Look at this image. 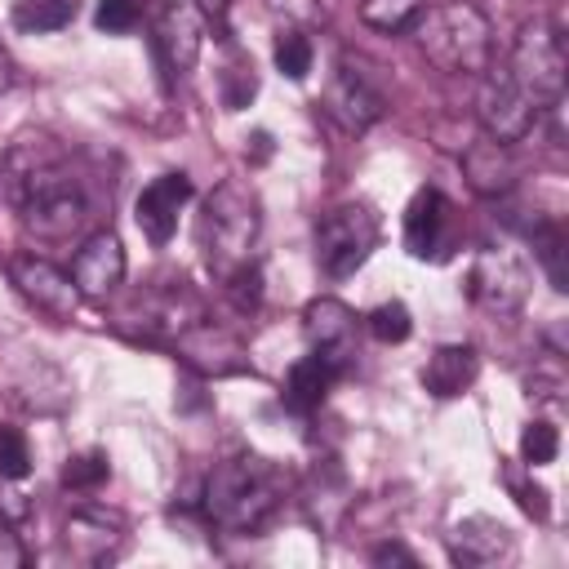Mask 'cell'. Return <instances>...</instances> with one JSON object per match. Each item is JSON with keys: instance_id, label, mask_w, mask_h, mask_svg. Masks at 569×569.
<instances>
[{"instance_id": "cell-17", "label": "cell", "mask_w": 569, "mask_h": 569, "mask_svg": "<svg viewBox=\"0 0 569 569\" xmlns=\"http://www.w3.org/2000/svg\"><path fill=\"white\" fill-rule=\"evenodd\" d=\"M62 542H67V551H71L76 560L98 565V560H111V556L120 551L124 525H120V516H111V511H76V516L67 520V529H62Z\"/></svg>"}, {"instance_id": "cell-3", "label": "cell", "mask_w": 569, "mask_h": 569, "mask_svg": "<svg viewBox=\"0 0 569 569\" xmlns=\"http://www.w3.org/2000/svg\"><path fill=\"white\" fill-rule=\"evenodd\" d=\"M280 507V471L262 458H227L204 485V516L227 533H258Z\"/></svg>"}, {"instance_id": "cell-31", "label": "cell", "mask_w": 569, "mask_h": 569, "mask_svg": "<svg viewBox=\"0 0 569 569\" xmlns=\"http://www.w3.org/2000/svg\"><path fill=\"white\" fill-rule=\"evenodd\" d=\"M22 565H27V551L13 533V520L0 511V569H22Z\"/></svg>"}, {"instance_id": "cell-11", "label": "cell", "mask_w": 569, "mask_h": 569, "mask_svg": "<svg viewBox=\"0 0 569 569\" xmlns=\"http://www.w3.org/2000/svg\"><path fill=\"white\" fill-rule=\"evenodd\" d=\"M191 200V178L187 173H160L142 187L138 204H133V218H138V231L151 240V244H169L173 231H178V218Z\"/></svg>"}, {"instance_id": "cell-2", "label": "cell", "mask_w": 569, "mask_h": 569, "mask_svg": "<svg viewBox=\"0 0 569 569\" xmlns=\"http://www.w3.org/2000/svg\"><path fill=\"white\" fill-rule=\"evenodd\" d=\"M258 231H262L258 196H253L244 182H218V187L209 191V200L200 204V227H196L204 267H209L218 280L236 276L240 267L253 262Z\"/></svg>"}, {"instance_id": "cell-28", "label": "cell", "mask_w": 569, "mask_h": 569, "mask_svg": "<svg viewBox=\"0 0 569 569\" xmlns=\"http://www.w3.org/2000/svg\"><path fill=\"white\" fill-rule=\"evenodd\" d=\"M533 253H538L542 271L551 276V284L565 289V231L556 222H547V227L533 231Z\"/></svg>"}, {"instance_id": "cell-29", "label": "cell", "mask_w": 569, "mask_h": 569, "mask_svg": "<svg viewBox=\"0 0 569 569\" xmlns=\"http://www.w3.org/2000/svg\"><path fill=\"white\" fill-rule=\"evenodd\" d=\"M31 471V445L18 427H4L0 422V476L4 480H27Z\"/></svg>"}, {"instance_id": "cell-21", "label": "cell", "mask_w": 569, "mask_h": 569, "mask_svg": "<svg viewBox=\"0 0 569 569\" xmlns=\"http://www.w3.org/2000/svg\"><path fill=\"white\" fill-rule=\"evenodd\" d=\"M18 31H62L76 18V0H13Z\"/></svg>"}, {"instance_id": "cell-27", "label": "cell", "mask_w": 569, "mask_h": 569, "mask_svg": "<svg viewBox=\"0 0 569 569\" xmlns=\"http://www.w3.org/2000/svg\"><path fill=\"white\" fill-rule=\"evenodd\" d=\"M365 325H369V333L378 342H405L413 333V320H409V307L405 302H378Z\"/></svg>"}, {"instance_id": "cell-18", "label": "cell", "mask_w": 569, "mask_h": 569, "mask_svg": "<svg viewBox=\"0 0 569 569\" xmlns=\"http://www.w3.org/2000/svg\"><path fill=\"white\" fill-rule=\"evenodd\" d=\"M476 373H480L476 347H467V342H445V347H436V351L427 356V365H422V387H427L431 396H440V400H453V396H462V391L476 382Z\"/></svg>"}, {"instance_id": "cell-34", "label": "cell", "mask_w": 569, "mask_h": 569, "mask_svg": "<svg viewBox=\"0 0 569 569\" xmlns=\"http://www.w3.org/2000/svg\"><path fill=\"white\" fill-rule=\"evenodd\" d=\"M196 9H200L209 22H218V27H222V18H227V0H196Z\"/></svg>"}, {"instance_id": "cell-23", "label": "cell", "mask_w": 569, "mask_h": 569, "mask_svg": "<svg viewBox=\"0 0 569 569\" xmlns=\"http://www.w3.org/2000/svg\"><path fill=\"white\" fill-rule=\"evenodd\" d=\"M111 476V458L102 449H84V453H71L67 467H62V485L76 489V493H89L98 485H107Z\"/></svg>"}, {"instance_id": "cell-13", "label": "cell", "mask_w": 569, "mask_h": 569, "mask_svg": "<svg viewBox=\"0 0 569 569\" xmlns=\"http://www.w3.org/2000/svg\"><path fill=\"white\" fill-rule=\"evenodd\" d=\"M511 556V529L493 516H467L449 529V560L462 569H485Z\"/></svg>"}, {"instance_id": "cell-7", "label": "cell", "mask_w": 569, "mask_h": 569, "mask_svg": "<svg viewBox=\"0 0 569 569\" xmlns=\"http://www.w3.org/2000/svg\"><path fill=\"white\" fill-rule=\"evenodd\" d=\"M378 244V218L369 204H338L316 222V262L329 280H347L369 262Z\"/></svg>"}, {"instance_id": "cell-10", "label": "cell", "mask_w": 569, "mask_h": 569, "mask_svg": "<svg viewBox=\"0 0 569 569\" xmlns=\"http://www.w3.org/2000/svg\"><path fill=\"white\" fill-rule=\"evenodd\" d=\"M151 53H156V62L169 80L191 71V62L200 53V22L187 4L164 0V4L151 9Z\"/></svg>"}, {"instance_id": "cell-30", "label": "cell", "mask_w": 569, "mask_h": 569, "mask_svg": "<svg viewBox=\"0 0 569 569\" xmlns=\"http://www.w3.org/2000/svg\"><path fill=\"white\" fill-rule=\"evenodd\" d=\"M93 22H98V31H107V36H129V31L142 22V9H138L133 0H98Z\"/></svg>"}, {"instance_id": "cell-14", "label": "cell", "mask_w": 569, "mask_h": 569, "mask_svg": "<svg viewBox=\"0 0 569 569\" xmlns=\"http://www.w3.org/2000/svg\"><path fill=\"white\" fill-rule=\"evenodd\" d=\"M302 333H307L311 351H320V356L347 365L351 338H356V311H351L347 302H338V298H316V302H307V311H302Z\"/></svg>"}, {"instance_id": "cell-22", "label": "cell", "mask_w": 569, "mask_h": 569, "mask_svg": "<svg viewBox=\"0 0 569 569\" xmlns=\"http://www.w3.org/2000/svg\"><path fill=\"white\" fill-rule=\"evenodd\" d=\"M422 9H427V0H360V22L396 36V31H409Z\"/></svg>"}, {"instance_id": "cell-25", "label": "cell", "mask_w": 569, "mask_h": 569, "mask_svg": "<svg viewBox=\"0 0 569 569\" xmlns=\"http://www.w3.org/2000/svg\"><path fill=\"white\" fill-rule=\"evenodd\" d=\"M218 84H222V107H227V111L249 107V98H253V89H258L253 62H249L244 53H231V62H227V71L218 76Z\"/></svg>"}, {"instance_id": "cell-1", "label": "cell", "mask_w": 569, "mask_h": 569, "mask_svg": "<svg viewBox=\"0 0 569 569\" xmlns=\"http://www.w3.org/2000/svg\"><path fill=\"white\" fill-rule=\"evenodd\" d=\"M0 191L36 244H67L89 222V196L53 138H22L4 151Z\"/></svg>"}, {"instance_id": "cell-8", "label": "cell", "mask_w": 569, "mask_h": 569, "mask_svg": "<svg viewBox=\"0 0 569 569\" xmlns=\"http://www.w3.org/2000/svg\"><path fill=\"white\" fill-rule=\"evenodd\" d=\"M476 116H480V129L485 138L493 142H520L529 138V129L542 120V107L525 93V84L502 67H485L480 71V93H476Z\"/></svg>"}, {"instance_id": "cell-16", "label": "cell", "mask_w": 569, "mask_h": 569, "mask_svg": "<svg viewBox=\"0 0 569 569\" xmlns=\"http://www.w3.org/2000/svg\"><path fill=\"white\" fill-rule=\"evenodd\" d=\"M449 244V200L436 187H422L405 209V249L413 258H436Z\"/></svg>"}, {"instance_id": "cell-33", "label": "cell", "mask_w": 569, "mask_h": 569, "mask_svg": "<svg viewBox=\"0 0 569 569\" xmlns=\"http://www.w3.org/2000/svg\"><path fill=\"white\" fill-rule=\"evenodd\" d=\"M391 560H400V565H413V556H409L400 542H387V547H378V551H373V565H391Z\"/></svg>"}, {"instance_id": "cell-19", "label": "cell", "mask_w": 569, "mask_h": 569, "mask_svg": "<svg viewBox=\"0 0 569 569\" xmlns=\"http://www.w3.org/2000/svg\"><path fill=\"white\" fill-rule=\"evenodd\" d=\"M462 169H467L471 187H476V191H485V196H498V191H507V187L516 182L511 147H507V142H493V138L471 142V147H467V156H462Z\"/></svg>"}, {"instance_id": "cell-32", "label": "cell", "mask_w": 569, "mask_h": 569, "mask_svg": "<svg viewBox=\"0 0 569 569\" xmlns=\"http://www.w3.org/2000/svg\"><path fill=\"white\" fill-rule=\"evenodd\" d=\"M516 493H520V507L533 516V520H547V489L542 485H516Z\"/></svg>"}, {"instance_id": "cell-15", "label": "cell", "mask_w": 569, "mask_h": 569, "mask_svg": "<svg viewBox=\"0 0 569 569\" xmlns=\"http://www.w3.org/2000/svg\"><path fill=\"white\" fill-rule=\"evenodd\" d=\"M325 111L342 124V129H369L382 116V93L351 67H338V76L325 89Z\"/></svg>"}, {"instance_id": "cell-26", "label": "cell", "mask_w": 569, "mask_h": 569, "mask_svg": "<svg viewBox=\"0 0 569 569\" xmlns=\"http://www.w3.org/2000/svg\"><path fill=\"white\" fill-rule=\"evenodd\" d=\"M556 453H560V431L542 418L529 422L525 436H520V462L525 467H547V462H556Z\"/></svg>"}, {"instance_id": "cell-4", "label": "cell", "mask_w": 569, "mask_h": 569, "mask_svg": "<svg viewBox=\"0 0 569 569\" xmlns=\"http://www.w3.org/2000/svg\"><path fill=\"white\" fill-rule=\"evenodd\" d=\"M409 31L418 36V49L427 53V62H436L449 76H480L489 67V53H493L489 22L480 9H471L462 0L422 9Z\"/></svg>"}, {"instance_id": "cell-6", "label": "cell", "mask_w": 569, "mask_h": 569, "mask_svg": "<svg viewBox=\"0 0 569 569\" xmlns=\"http://www.w3.org/2000/svg\"><path fill=\"white\" fill-rule=\"evenodd\" d=\"M529 289H533V262L516 244H489L467 267V298L493 316L520 311Z\"/></svg>"}, {"instance_id": "cell-9", "label": "cell", "mask_w": 569, "mask_h": 569, "mask_svg": "<svg viewBox=\"0 0 569 569\" xmlns=\"http://www.w3.org/2000/svg\"><path fill=\"white\" fill-rule=\"evenodd\" d=\"M9 280H13V289H18L36 311H44V316H53V320H71L76 307H80V289H76L71 271L53 267L49 258L18 253V258L9 262Z\"/></svg>"}, {"instance_id": "cell-35", "label": "cell", "mask_w": 569, "mask_h": 569, "mask_svg": "<svg viewBox=\"0 0 569 569\" xmlns=\"http://www.w3.org/2000/svg\"><path fill=\"white\" fill-rule=\"evenodd\" d=\"M9 84H13V58L0 49V93H9Z\"/></svg>"}, {"instance_id": "cell-12", "label": "cell", "mask_w": 569, "mask_h": 569, "mask_svg": "<svg viewBox=\"0 0 569 569\" xmlns=\"http://www.w3.org/2000/svg\"><path fill=\"white\" fill-rule=\"evenodd\" d=\"M71 280L80 298H107L124 280V244L116 231H93L76 258H71Z\"/></svg>"}, {"instance_id": "cell-24", "label": "cell", "mask_w": 569, "mask_h": 569, "mask_svg": "<svg viewBox=\"0 0 569 569\" xmlns=\"http://www.w3.org/2000/svg\"><path fill=\"white\" fill-rule=\"evenodd\" d=\"M271 58H276V71H280V76H289V80H307L316 49H311V40H307L302 31H280Z\"/></svg>"}, {"instance_id": "cell-20", "label": "cell", "mask_w": 569, "mask_h": 569, "mask_svg": "<svg viewBox=\"0 0 569 569\" xmlns=\"http://www.w3.org/2000/svg\"><path fill=\"white\" fill-rule=\"evenodd\" d=\"M347 365H338V360H329V356H320V351H311V356H302L293 369H289V382H284V400L293 405V409H320V400L329 396V387L338 382V373H342Z\"/></svg>"}, {"instance_id": "cell-5", "label": "cell", "mask_w": 569, "mask_h": 569, "mask_svg": "<svg viewBox=\"0 0 569 569\" xmlns=\"http://www.w3.org/2000/svg\"><path fill=\"white\" fill-rule=\"evenodd\" d=\"M565 40L551 22L533 18L520 27L516 44H511V58H507V71L525 84V93L542 107V111H556L560 93H565Z\"/></svg>"}]
</instances>
